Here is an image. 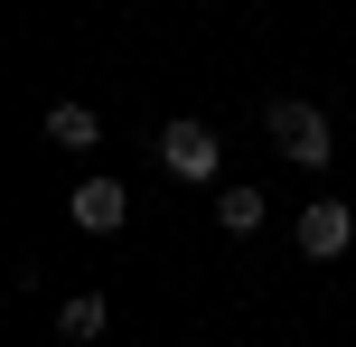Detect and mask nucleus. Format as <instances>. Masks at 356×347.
Masks as SVG:
<instances>
[{"label":"nucleus","instance_id":"nucleus-3","mask_svg":"<svg viewBox=\"0 0 356 347\" xmlns=\"http://www.w3.org/2000/svg\"><path fill=\"white\" fill-rule=\"evenodd\" d=\"M291 235H300V254H309V263H338L347 244H356V207H338V197H309L300 216H291Z\"/></svg>","mask_w":356,"mask_h":347},{"label":"nucleus","instance_id":"nucleus-5","mask_svg":"<svg viewBox=\"0 0 356 347\" xmlns=\"http://www.w3.org/2000/svg\"><path fill=\"white\" fill-rule=\"evenodd\" d=\"M216 225H225L234 244H244V235H263V225H272V207H263V188H244V179H234V188H216Z\"/></svg>","mask_w":356,"mask_h":347},{"label":"nucleus","instance_id":"nucleus-1","mask_svg":"<svg viewBox=\"0 0 356 347\" xmlns=\"http://www.w3.org/2000/svg\"><path fill=\"white\" fill-rule=\"evenodd\" d=\"M263 131H272V150H282L291 169H328V160H338V131H328V113H319V104H300V94H272Z\"/></svg>","mask_w":356,"mask_h":347},{"label":"nucleus","instance_id":"nucleus-4","mask_svg":"<svg viewBox=\"0 0 356 347\" xmlns=\"http://www.w3.org/2000/svg\"><path fill=\"white\" fill-rule=\"evenodd\" d=\"M66 225H75V235H122V225H131V188L122 179H85L66 197Z\"/></svg>","mask_w":356,"mask_h":347},{"label":"nucleus","instance_id":"nucleus-7","mask_svg":"<svg viewBox=\"0 0 356 347\" xmlns=\"http://www.w3.org/2000/svg\"><path fill=\"white\" fill-rule=\"evenodd\" d=\"M104 291H75V300H56V338H66V347H94V338H104Z\"/></svg>","mask_w":356,"mask_h":347},{"label":"nucleus","instance_id":"nucleus-6","mask_svg":"<svg viewBox=\"0 0 356 347\" xmlns=\"http://www.w3.org/2000/svg\"><path fill=\"white\" fill-rule=\"evenodd\" d=\"M38 131H47L56 150H94V141H104V113H94V104H47Z\"/></svg>","mask_w":356,"mask_h":347},{"label":"nucleus","instance_id":"nucleus-2","mask_svg":"<svg viewBox=\"0 0 356 347\" xmlns=\"http://www.w3.org/2000/svg\"><path fill=\"white\" fill-rule=\"evenodd\" d=\"M160 169L188 188H207L216 169H225V141H216V122H197V113H178V122H160Z\"/></svg>","mask_w":356,"mask_h":347}]
</instances>
